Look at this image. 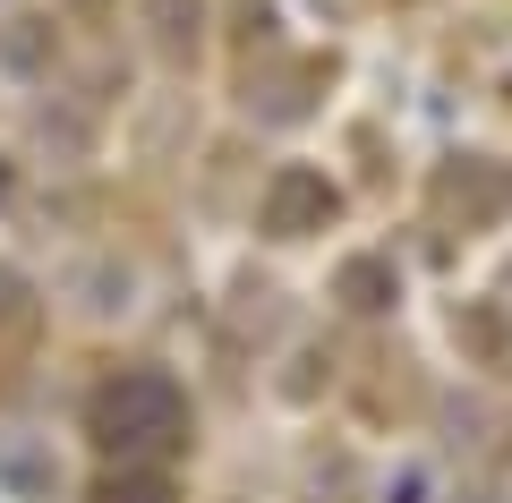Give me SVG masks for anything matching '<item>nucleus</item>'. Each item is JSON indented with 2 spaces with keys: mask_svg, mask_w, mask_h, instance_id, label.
<instances>
[{
  "mask_svg": "<svg viewBox=\"0 0 512 503\" xmlns=\"http://www.w3.org/2000/svg\"><path fill=\"white\" fill-rule=\"evenodd\" d=\"M94 503H180V486H171L163 469H120V478L94 486Z\"/></svg>",
  "mask_w": 512,
  "mask_h": 503,
  "instance_id": "7ed1b4c3",
  "label": "nucleus"
},
{
  "mask_svg": "<svg viewBox=\"0 0 512 503\" xmlns=\"http://www.w3.org/2000/svg\"><path fill=\"white\" fill-rule=\"evenodd\" d=\"M86 435H94L103 461L146 469V461H163V452L188 444V393L171 376H154V367H128V376H111L86 401Z\"/></svg>",
  "mask_w": 512,
  "mask_h": 503,
  "instance_id": "f257e3e1",
  "label": "nucleus"
},
{
  "mask_svg": "<svg viewBox=\"0 0 512 503\" xmlns=\"http://www.w3.org/2000/svg\"><path fill=\"white\" fill-rule=\"evenodd\" d=\"M333 188L316 180V171H274V188H265V231L274 239H308V231H325L333 222Z\"/></svg>",
  "mask_w": 512,
  "mask_h": 503,
  "instance_id": "f03ea898",
  "label": "nucleus"
}]
</instances>
